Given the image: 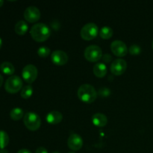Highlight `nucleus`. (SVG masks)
Instances as JSON below:
<instances>
[{"instance_id":"f257e3e1","label":"nucleus","mask_w":153,"mask_h":153,"mask_svg":"<svg viewBox=\"0 0 153 153\" xmlns=\"http://www.w3.org/2000/svg\"><path fill=\"white\" fill-rule=\"evenodd\" d=\"M31 37L35 41L44 42L49 39L51 35V30L47 25L44 23H36L30 30Z\"/></svg>"},{"instance_id":"dca6fc26","label":"nucleus","mask_w":153,"mask_h":153,"mask_svg":"<svg viewBox=\"0 0 153 153\" xmlns=\"http://www.w3.org/2000/svg\"><path fill=\"white\" fill-rule=\"evenodd\" d=\"M28 25L26 23V22L23 20H19L16 23L14 27L15 32L18 34V35H24L25 33L28 31Z\"/></svg>"},{"instance_id":"c756f323","label":"nucleus","mask_w":153,"mask_h":153,"mask_svg":"<svg viewBox=\"0 0 153 153\" xmlns=\"http://www.w3.org/2000/svg\"><path fill=\"white\" fill-rule=\"evenodd\" d=\"M1 46H2V40H1V38L0 37V49H1Z\"/></svg>"},{"instance_id":"5701e85b","label":"nucleus","mask_w":153,"mask_h":153,"mask_svg":"<svg viewBox=\"0 0 153 153\" xmlns=\"http://www.w3.org/2000/svg\"><path fill=\"white\" fill-rule=\"evenodd\" d=\"M128 52L131 55H137L141 52V48L138 45H131L129 48H128Z\"/></svg>"},{"instance_id":"c85d7f7f","label":"nucleus","mask_w":153,"mask_h":153,"mask_svg":"<svg viewBox=\"0 0 153 153\" xmlns=\"http://www.w3.org/2000/svg\"><path fill=\"white\" fill-rule=\"evenodd\" d=\"M0 153H8V151L5 149H0Z\"/></svg>"},{"instance_id":"412c9836","label":"nucleus","mask_w":153,"mask_h":153,"mask_svg":"<svg viewBox=\"0 0 153 153\" xmlns=\"http://www.w3.org/2000/svg\"><path fill=\"white\" fill-rule=\"evenodd\" d=\"M33 88L31 85H26L21 90V97L23 99H28L32 96Z\"/></svg>"},{"instance_id":"2eb2a0df","label":"nucleus","mask_w":153,"mask_h":153,"mask_svg":"<svg viewBox=\"0 0 153 153\" xmlns=\"http://www.w3.org/2000/svg\"><path fill=\"white\" fill-rule=\"evenodd\" d=\"M94 73L97 78H103L107 74V67L104 63H97L94 67Z\"/></svg>"},{"instance_id":"7c9ffc66","label":"nucleus","mask_w":153,"mask_h":153,"mask_svg":"<svg viewBox=\"0 0 153 153\" xmlns=\"http://www.w3.org/2000/svg\"><path fill=\"white\" fill-rule=\"evenodd\" d=\"M3 3H4V1H2V0H0V7H1V6H2Z\"/></svg>"},{"instance_id":"6ab92c4d","label":"nucleus","mask_w":153,"mask_h":153,"mask_svg":"<svg viewBox=\"0 0 153 153\" xmlns=\"http://www.w3.org/2000/svg\"><path fill=\"white\" fill-rule=\"evenodd\" d=\"M114 31L111 27L108 26H104L101 28L100 31V37L102 39L105 40H108V39H110L111 37L113 36Z\"/></svg>"},{"instance_id":"4468645a","label":"nucleus","mask_w":153,"mask_h":153,"mask_svg":"<svg viewBox=\"0 0 153 153\" xmlns=\"http://www.w3.org/2000/svg\"><path fill=\"white\" fill-rule=\"evenodd\" d=\"M92 122L97 127H104L108 123V118L102 113H97L92 117Z\"/></svg>"},{"instance_id":"473e14b6","label":"nucleus","mask_w":153,"mask_h":153,"mask_svg":"<svg viewBox=\"0 0 153 153\" xmlns=\"http://www.w3.org/2000/svg\"><path fill=\"white\" fill-rule=\"evenodd\" d=\"M68 153H75V152H68Z\"/></svg>"},{"instance_id":"4be33fe9","label":"nucleus","mask_w":153,"mask_h":153,"mask_svg":"<svg viewBox=\"0 0 153 153\" xmlns=\"http://www.w3.org/2000/svg\"><path fill=\"white\" fill-rule=\"evenodd\" d=\"M51 53V51L49 49V48H48L47 46H41L37 50V54L41 58H46V57L49 56V54Z\"/></svg>"},{"instance_id":"6e6552de","label":"nucleus","mask_w":153,"mask_h":153,"mask_svg":"<svg viewBox=\"0 0 153 153\" xmlns=\"http://www.w3.org/2000/svg\"><path fill=\"white\" fill-rule=\"evenodd\" d=\"M111 50L116 56L124 57L127 55L128 49L124 42L117 40L111 44Z\"/></svg>"},{"instance_id":"a878e982","label":"nucleus","mask_w":153,"mask_h":153,"mask_svg":"<svg viewBox=\"0 0 153 153\" xmlns=\"http://www.w3.org/2000/svg\"><path fill=\"white\" fill-rule=\"evenodd\" d=\"M35 153H48V151H47V149H46V148L42 147V146H41V147L37 148Z\"/></svg>"},{"instance_id":"20e7f679","label":"nucleus","mask_w":153,"mask_h":153,"mask_svg":"<svg viewBox=\"0 0 153 153\" xmlns=\"http://www.w3.org/2000/svg\"><path fill=\"white\" fill-rule=\"evenodd\" d=\"M22 80L17 76H11L6 80L4 89L10 94H16L22 90Z\"/></svg>"},{"instance_id":"7ed1b4c3","label":"nucleus","mask_w":153,"mask_h":153,"mask_svg":"<svg viewBox=\"0 0 153 153\" xmlns=\"http://www.w3.org/2000/svg\"><path fill=\"white\" fill-rule=\"evenodd\" d=\"M23 122L25 127L30 131H36L41 126V120L38 114L34 112H28L24 115Z\"/></svg>"},{"instance_id":"72a5a7b5","label":"nucleus","mask_w":153,"mask_h":153,"mask_svg":"<svg viewBox=\"0 0 153 153\" xmlns=\"http://www.w3.org/2000/svg\"><path fill=\"white\" fill-rule=\"evenodd\" d=\"M152 48H153V40H152Z\"/></svg>"},{"instance_id":"b1692460","label":"nucleus","mask_w":153,"mask_h":153,"mask_svg":"<svg viewBox=\"0 0 153 153\" xmlns=\"http://www.w3.org/2000/svg\"><path fill=\"white\" fill-rule=\"evenodd\" d=\"M98 94L99 96H100L102 97H108L110 96L111 91L108 88H102L99 90Z\"/></svg>"},{"instance_id":"393cba45","label":"nucleus","mask_w":153,"mask_h":153,"mask_svg":"<svg viewBox=\"0 0 153 153\" xmlns=\"http://www.w3.org/2000/svg\"><path fill=\"white\" fill-rule=\"evenodd\" d=\"M102 60H103V61H104L105 63H109L112 60V57H111V55H109V54H105V55H104L102 56Z\"/></svg>"},{"instance_id":"423d86ee","label":"nucleus","mask_w":153,"mask_h":153,"mask_svg":"<svg viewBox=\"0 0 153 153\" xmlns=\"http://www.w3.org/2000/svg\"><path fill=\"white\" fill-rule=\"evenodd\" d=\"M85 57L90 62H97L102 58V51L97 45H91L85 50Z\"/></svg>"},{"instance_id":"9b49d317","label":"nucleus","mask_w":153,"mask_h":153,"mask_svg":"<svg viewBox=\"0 0 153 153\" xmlns=\"http://www.w3.org/2000/svg\"><path fill=\"white\" fill-rule=\"evenodd\" d=\"M51 60L55 65L63 66L68 62L69 57L64 51L55 50L51 54Z\"/></svg>"},{"instance_id":"2f4dec72","label":"nucleus","mask_w":153,"mask_h":153,"mask_svg":"<svg viewBox=\"0 0 153 153\" xmlns=\"http://www.w3.org/2000/svg\"><path fill=\"white\" fill-rule=\"evenodd\" d=\"M52 153H60V152H52Z\"/></svg>"},{"instance_id":"bb28decb","label":"nucleus","mask_w":153,"mask_h":153,"mask_svg":"<svg viewBox=\"0 0 153 153\" xmlns=\"http://www.w3.org/2000/svg\"><path fill=\"white\" fill-rule=\"evenodd\" d=\"M17 153H31V151L28 150V149H20V150L18 151Z\"/></svg>"},{"instance_id":"f3484780","label":"nucleus","mask_w":153,"mask_h":153,"mask_svg":"<svg viewBox=\"0 0 153 153\" xmlns=\"http://www.w3.org/2000/svg\"><path fill=\"white\" fill-rule=\"evenodd\" d=\"M0 70L4 74L8 75V76H12L15 72V68L13 64L10 62H3L0 65Z\"/></svg>"},{"instance_id":"1a4fd4ad","label":"nucleus","mask_w":153,"mask_h":153,"mask_svg":"<svg viewBox=\"0 0 153 153\" xmlns=\"http://www.w3.org/2000/svg\"><path fill=\"white\" fill-rule=\"evenodd\" d=\"M23 16L25 20L31 23H34L40 19L41 14H40V10L37 7L29 6L24 11Z\"/></svg>"},{"instance_id":"f03ea898","label":"nucleus","mask_w":153,"mask_h":153,"mask_svg":"<svg viewBox=\"0 0 153 153\" xmlns=\"http://www.w3.org/2000/svg\"><path fill=\"white\" fill-rule=\"evenodd\" d=\"M78 97L82 102L85 103H93L97 98V91L91 85L84 84L79 87L78 90Z\"/></svg>"},{"instance_id":"ddd939ff","label":"nucleus","mask_w":153,"mask_h":153,"mask_svg":"<svg viewBox=\"0 0 153 153\" xmlns=\"http://www.w3.org/2000/svg\"><path fill=\"white\" fill-rule=\"evenodd\" d=\"M46 122L52 125H56L60 123L63 120V115L61 112L58 111H52L49 112L46 117Z\"/></svg>"},{"instance_id":"0eeeda50","label":"nucleus","mask_w":153,"mask_h":153,"mask_svg":"<svg viewBox=\"0 0 153 153\" xmlns=\"http://www.w3.org/2000/svg\"><path fill=\"white\" fill-rule=\"evenodd\" d=\"M38 75L37 67L33 64H28L22 69V76L24 80L28 84H31L36 80Z\"/></svg>"},{"instance_id":"f8f14e48","label":"nucleus","mask_w":153,"mask_h":153,"mask_svg":"<svg viewBox=\"0 0 153 153\" xmlns=\"http://www.w3.org/2000/svg\"><path fill=\"white\" fill-rule=\"evenodd\" d=\"M69 148L73 151H78L83 146V140L82 137L77 134H72L69 137L67 141Z\"/></svg>"},{"instance_id":"a211bd4d","label":"nucleus","mask_w":153,"mask_h":153,"mask_svg":"<svg viewBox=\"0 0 153 153\" xmlns=\"http://www.w3.org/2000/svg\"><path fill=\"white\" fill-rule=\"evenodd\" d=\"M24 111L20 108H13L10 112V117L13 120L17 121L23 117Z\"/></svg>"},{"instance_id":"aec40b11","label":"nucleus","mask_w":153,"mask_h":153,"mask_svg":"<svg viewBox=\"0 0 153 153\" xmlns=\"http://www.w3.org/2000/svg\"><path fill=\"white\" fill-rule=\"evenodd\" d=\"M9 143V136L6 131L0 130V149H5Z\"/></svg>"},{"instance_id":"cd10ccee","label":"nucleus","mask_w":153,"mask_h":153,"mask_svg":"<svg viewBox=\"0 0 153 153\" xmlns=\"http://www.w3.org/2000/svg\"><path fill=\"white\" fill-rule=\"evenodd\" d=\"M3 80H4V79H3L2 76H1V75L0 74V88H1V85H2Z\"/></svg>"},{"instance_id":"39448f33","label":"nucleus","mask_w":153,"mask_h":153,"mask_svg":"<svg viewBox=\"0 0 153 153\" xmlns=\"http://www.w3.org/2000/svg\"><path fill=\"white\" fill-rule=\"evenodd\" d=\"M99 33V28L94 22L87 23L81 29V37L85 40H92L97 37Z\"/></svg>"},{"instance_id":"9d476101","label":"nucleus","mask_w":153,"mask_h":153,"mask_svg":"<svg viewBox=\"0 0 153 153\" xmlns=\"http://www.w3.org/2000/svg\"><path fill=\"white\" fill-rule=\"evenodd\" d=\"M127 68V63L122 58L116 59L111 65V71L115 76H120L123 74Z\"/></svg>"}]
</instances>
